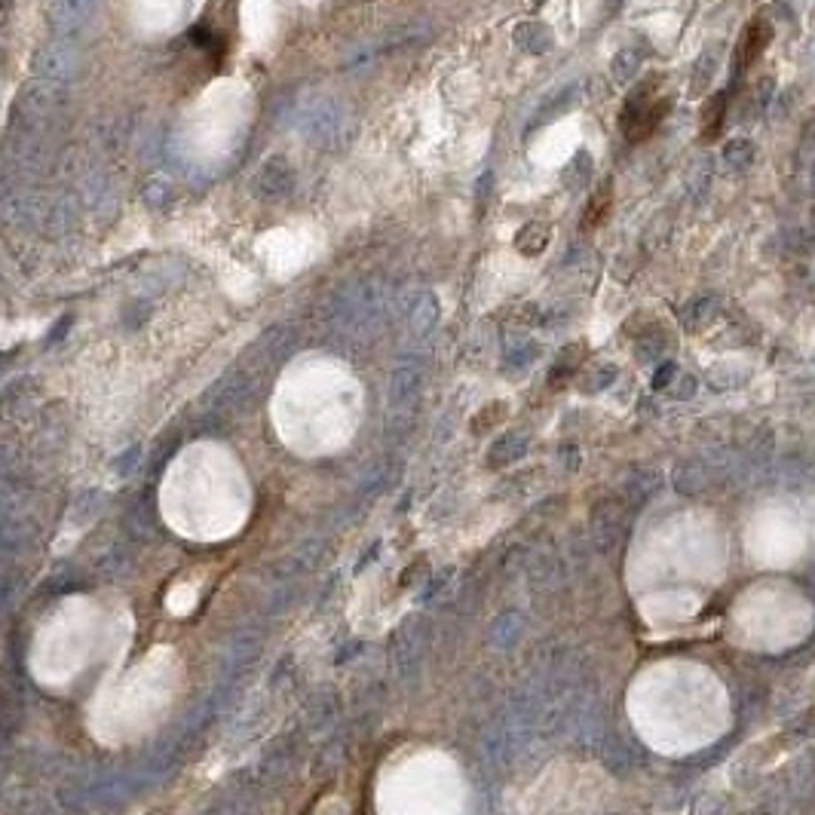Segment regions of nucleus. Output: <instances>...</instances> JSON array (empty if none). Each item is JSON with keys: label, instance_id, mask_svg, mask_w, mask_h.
<instances>
[{"label": "nucleus", "instance_id": "ddd939ff", "mask_svg": "<svg viewBox=\"0 0 815 815\" xmlns=\"http://www.w3.org/2000/svg\"><path fill=\"white\" fill-rule=\"evenodd\" d=\"M641 62H644V56H641V50H635V46H626V50H619V53L610 59V74H613V80H616L619 86L632 83V80L638 77V71H641Z\"/></svg>", "mask_w": 815, "mask_h": 815}, {"label": "nucleus", "instance_id": "dca6fc26", "mask_svg": "<svg viewBox=\"0 0 815 815\" xmlns=\"http://www.w3.org/2000/svg\"><path fill=\"white\" fill-rule=\"evenodd\" d=\"M724 163L730 169H748L754 163V141L751 138H733L724 145Z\"/></svg>", "mask_w": 815, "mask_h": 815}, {"label": "nucleus", "instance_id": "9b49d317", "mask_svg": "<svg viewBox=\"0 0 815 815\" xmlns=\"http://www.w3.org/2000/svg\"><path fill=\"white\" fill-rule=\"evenodd\" d=\"M567 279L573 276V285H577V289H583V292H589L592 285L598 282V258L595 255H586V252H580V255H573V258H567V264H564V270H561Z\"/></svg>", "mask_w": 815, "mask_h": 815}, {"label": "nucleus", "instance_id": "39448f33", "mask_svg": "<svg viewBox=\"0 0 815 815\" xmlns=\"http://www.w3.org/2000/svg\"><path fill=\"white\" fill-rule=\"evenodd\" d=\"M773 43V22L770 19H751L745 25V31L739 34V46H736V65L739 71H748L763 53H766V46Z\"/></svg>", "mask_w": 815, "mask_h": 815}, {"label": "nucleus", "instance_id": "aec40b11", "mask_svg": "<svg viewBox=\"0 0 815 815\" xmlns=\"http://www.w3.org/2000/svg\"><path fill=\"white\" fill-rule=\"evenodd\" d=\"M613 377H616V368H610V365H598V368H595L589 377H583V390H586V393L604 390Z\"/></svg>", "mask_w": 815, "mask_h": 815}, {"label": "nucleus", "instance_id": "20e7f679", "mask_svg": "<svg viewBox=\"0 0 815 815\" xmlns=\"http://www.w3.org/2000/svg\"><path fill=\"white\" fill-rule=\"evenodd\" d=\"M671 105H675L671 95H653V83L638 86L626 99V108H622V114H619V126H622V132H626V138L638 145V141L650 138L659 129V123L668 117Z\"/></svg>", "mask_w": 815, "mask_h": 815}, {"label": "nucleus", "instance_id": "6e6552de", "mask_svg": "<svg viewBox=\"0 0 815 815\" xmlns=\"http://www.w3.org/2000/svg\"><path fill=\"white\" fill-rule=\"evenodd\" d=\"M721 68V46L717 43H708L705 50L699 53V59L693 62V74H690V92L693 95H702L711 89L714 83V74Z\"/></svg>", "mask_w": 815, "mask_h": 815}, {"label": "nucleus", "instance_id": "4468645a", "mask_svg": "<svg viewBox=\"0 0 815 815\" xmlns=\"http://www.w3.org/2000/svg\"><path fill=\"white\" fill-rule=\"evenodd\" d=\"M610 209H613V181H610V178H604V184L595 190V197H592V200H589V206H586L583 227H586V230H592V227L604 224V218L610 215Z\"/></svg>", "mask_w": 815, "mask_h": 815}, {"label": "nucleus", "instance_id": "a211bd4d", "mask_svg": "<svg viewBox=\"0 0 815 815\" xmlns=\"http://www.w3.org/2000/svg\"><path fill=\"white\" fill-rule=\"evenodd\" d=\"M534 359H537V344H534V341H527V338L512 341V347H509V353H506V362H509L512 368H527Z\"/></svg>", "mask_w": 815, "mask_h": 815}, {"label": "nucleus", "instance_id": "f03ea898", "mask_svg": "<svg viewBox=\"0 0 815 815\" xmlns=\"http://www.w3.org/2000/svg\"><path fill=\"white\" fill-rule=\"evenodd\" d=\"M175 687L178 662L172 653L160 650L102 693L99 705H92V730L108 742H126L148 733L172 708Z\"/></svg>", "mask_w": 815, "mask_h": 815}, {"label": "nucleus", "instance_id": "412c9836", "mask_svg": "<svg viewBox=\"0 0 815 815\" xmlns=\"http://www.w3.org/2000/svg\"><path fill=\"white\" fill-rule=\"evenodd\" d=\"M534 4H546V0H534Z\"/></svg>", "mask_w": 815, "mask_h": 815}, {"label": "nucleus", "instance_id": "9d476101", "mask_svg": "<svg viewBox=\"0 0 815 815\" xmlns=\"http://www.w3.org/2000/svg\"><path fill=\"white\" fill-rule=\"evenodd\" d=\"M717 307H721V301H717V295H696L693 301H687V307L681 310V322L684 328L690 331H699L705 328L714 316H717Z\"/></svg>", "mask_w": 815, "mask_h": 815}, {"label": "nucleus", "instance_id": "0eeeda50", "mask_svg": "<svg viewBox=\"0 0 815 815\" xmlns=\"http://www.w3.org/2000/svg\"><path fill=\"white\" fill-rule=\"evenodd\" d=\"M727 108H730L727 92H714L711 99L702 105V114H699V138L705 141V145H711V141H717V135H721L724 120H727Z\"/></svg>", "mask_w": 815, "mask_h": 815}, {"label": "nucleus", "instance_id": "f257e3e1", "mask_svg": "<svg viewBox=\"0 0 815 815\" xmlns=\"http://www.w3.org/2000/svg\"><path fill=\"white\" fill-rule=\"evenodd\" d=\"M163 515L190 540H221L249 515V491L236 469H178L163 491Z\"/></svg>", "mask_w": 815, "mask_h": 815}, {"label": "nucleus", "instance_id": "1a4fd4ad", "mask_svg": "<svg viewBox=\"0 0 815 815\" xmlns=\"http://www.w3.org/2000/svg\"><path fill=\"white\" fill-rule=\"evenodd\" d=\"M549 239H552L549 224H543V221H527V224L515 233V249H518L521 255H527V258H537V255L546 252Z\"/></svg>", "mask_w": 815, "mask_h": 815}, {"label": "nucleus", "instance_id": "f8f14e48", "mask_svg": "<svg viewBox=\"0 0 815 815\" xmlns=\"http://www.w3.org/2000/svg\"><path fill=\"white\" fill-rule=\"evenodd\" d=\"M577 105H580V86H567V89H561L558 95H552V99H549V105H543V108L537 111V117H534V126L552 123L555 117L567 114L570 108H577Z\"/></svg>", "mask_w": 815, "mask_h": 815}, {"label": "nucleus", "instance_id": "f3484780", "mask_svg": "<svg viewBox=\"0 0 815 815\" xmlns=\"http://www.w3.org/2000/svg\"><path fill=\"white\" fill-rule=\"evenodd\" d=\"M524 448H527V436H524V433H518V429H515V433L503 436V439L494 445L491 460H494V463H500V466H503V463H512V460H518V457L524 454Z\"/></svg>", "mask_w": 815, "mask_h": 815}, {"label": "nucleus", "instance_id": "2eb2a0df", "mask_svg": "<svg viewBox=\"0 0 815 815\" xmlns=\"http://www.w3.org/2000/svg\"><path fill=\"white\" fill-rule=\"evenodd\" d=\"M592 169H595L592 154H589V151H577V154L570 157V163L564 166V187H570V190H583V187L592 181Z\"/></svg>", "mask_w": 815, "mask_h": 815}, {"label": "nucleus", "instance_id": "7ed1b4c3", "mask_svg": "<svg viewBox=\"0 0 815 815\" xmlns=\"http://www.w3.org/2000/svg\"><path fill=\"white\" fill-rule=\"evenodd\" d=\"M99 629V607L77 598L62 604V610L46 622L34 644V675L43 684L68 681L83 671V662L92 653V638Z\"/></svg>", "mask_w": 815, "mask_h": 815}, {"label": "nucleus", "instance_id": "6ab92c4d", "mask_svg": "<svg viewBox=\"0 0 815 815\" xmlns=\"http://www.w3.org/2000/svg\"><path fill=\"white\" fill-rule=\"evenodd\" d=\"M665 393H668V396H675V399H690V396L696 393V377H693V374H684V371L678 368V374L671 377V383L665 387Z\"/></svg>", "mask_w": 815, "mask_h": 815}, {"label": "nucleus", "instance_id": "423d86ee", "mask_svg": "<svg viewBox=\"0 0 815 815\" xmlns=\"http://www.w3.org/2000/svg\"><path fill=\"white\" fill-rule=\"evenodd\" d=\"M512 40L521 46L524 53H531V56H546L552 46H555V34L546 22L540 19H527L521 25H515L512 31Z\"/></svg>", "mask_w": 815, "mask_h": 815}]
</instances>
